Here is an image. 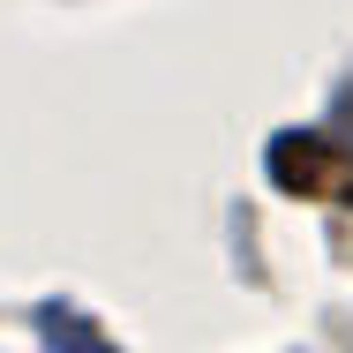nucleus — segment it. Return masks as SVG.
<instances>
[{"label": "nucleus", "mask_w": 353, "mask_h": 353, "mask_svg": "<svg viewBox=\"0 0 353 353\" xmlns=\"http://www.w3.org/2000/svg\"><path fill=\"white\" fill-rule=\"evenodd\" d=\"M271 181L285 196L353 203V150H339L331 136H308V128H285V136H271Z\"/></svg>", "instance_id": "nucleus-1"}, {"label": "nucleus", "mask_w": 353, "mask_h": 353, "mask_svg": "<svg viewBox=\"0 0 353 353\" xmlns=\"http://www.w3.org/2000/svg\"><path fill=\"white\" fill-rule=\"evenodd\" d=\"M38 331H46V339H83V346H98V331H90V323H75V316H61V308H46V316H38Z\"/></svg>", "instance_id": "nucleus-2"}]
</instances>
